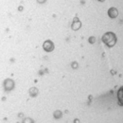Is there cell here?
I'll return each mask as SVG.
<instances>
[{
	"instance_id": "obj_1",
	"label": "cell",
	"mask_w": 123,
	"mask_h": 123,
	"mask_svg": "<svg viewBox=\"0 0 123 123\" xmlns=\"http://www.w3.org/2000/svg\"><path fill=\"white\" fill-rule=\"evenodd\" d=\"M103 41H104V43H106L109 46H114L115 43H116V36H115L113 33H107L106 35H104Z\"/></svg>"
}]
</instances>
